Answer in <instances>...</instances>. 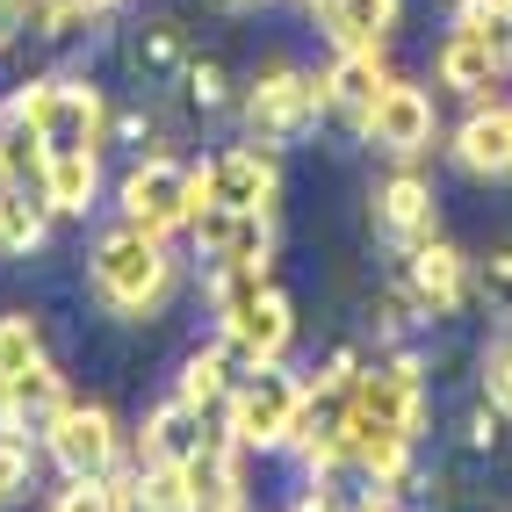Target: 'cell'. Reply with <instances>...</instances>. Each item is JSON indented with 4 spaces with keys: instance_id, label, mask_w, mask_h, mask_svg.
Wrapping results in <instances>:
<instances>
[{
    "instance_id": "cell-7",
    "label": "cell",
    "mask_w": 512,
    "mask_h": 512,
    "mask_svg": "<svg viewBox=\"0 0 512 512\" xmlns=\"http://www.w3.org/2000/svg\"><path fill=\"white\" fill-rule=\"evenodd\" d=\"M37 440L58 462V476H109L123 462V426H116L109 404H94V397H65Z\"/></svg>"
},
{
    "instance_id": "cell-28",
    "label": "cell",
    "mask_w": 512,
    "mask_h": 512,
    "mask_svg": "<svg viewBox=\"0 0 512 512\" xmlns=\"http://www.w3.org/2000/svg\"><path fill=\"white\" fill-rule=\"evenodd\" d=\"M484 404L498 419H512V325L484 347Z\"/></svg>"
},
{
    "instance_id": "cell-23",
    "label": "cell",
    "mask_w": 512,
    "mask_h": 512,
    "mask_svg": "<svg viewBox=\"0 0 512 512\" xmlns=\"http://www.w3.org/2000/svg\"><path fill=\"white\" fill-rule=\"evenodd\" d=\"M130 512H202L188 462H138V484H130Z\"/></svg>"
},
{
    "instance_id": "cell-33",
    "label": "cell",
    "mask_w": 512,
    "mask_h": 512,
    "mask_svg": "<svg viewBox=\"0 0 512 512\" xmlns=\"http://www.w3.org/2000/svg\"><path fill=\"white\" fill-rule=\"evenodd\" d=\"M224 8H260V0H224Z\"/></svg>"
},
{
    "instance_id": "cell-12",
    "label": "cell",
    "mask_w": 512,
    "mask_h": 512,
    "mask_svg": "<svg viewBox=\"0 0 512 512\" xmlns=\"http://www.w3.org/2000/svg\"><path fill=\"white\" fill-rule=\"evenodd\" d=\"M448 159L462 166L469 181H512V101H476V109L455 123Z\"/></svg>"
},
{
    "instance_id": "cell-21",
    "label": "cell",
    "mask_w": 512,
    "mask_h": 512,
    "mask_svg": "<svg viewBox=\"0 0 512 512\" xmlns=\"http://www.w3.org/2000/svg\"><path fill=\"white\" fill-rule=\"evenodd\" d=\"M44 238H51L44 195L29 188V181H0V253H8V260H29V253H44Z\"/></svg>"
},
{
    "instance_id": "cell-2",
    "label": "cell",
    "mask_w": 512,
    "mask_h": 512,
    "mask_svg": "<svg viewBox=\"0 0 512 512\" xmlns=\"http://www.w3.org/2000/svg\"><path fill=\"white\" fill-rule=\"evenodd\" d=\"M87 282L116 318H159L166 296H174V253H166V238H152L138 224H116V231L94 238Z\"/></svg>"
},
{
    "instance_id": "cell-8",
    "label": "cell",
    "mask_w": 512,
    "mask_h": 512,
    "mask_svg": "<svg viewBox=\"0 0 512 512\" xmlns=\"http://www.w3.org/2000/svg\"><path fill=\"white\" fill-rule=\"evenodd\" d=\"M433 130H440L433 94H426L419 80H397V73H390V87L375 94V109L361 116L354 138H361V145H375L383 159H419V152L433 145Z\"/></svg>"
},
{
    "instance_id": "cell-25",
    "label": "cell",
    "mask_w": 512,
    "mask_h": 512,
    "mask_svg": "<svg viewBox=\"0 0 512 512\" xmlns=\"http://www.w3.org/2000/svg\"><path fill=\"white\" fill-rule=\"evenodd\" d=\"M469 289L484 296V311L498 318V325H512V246H498V253H484L469 267Z\"/></svg>"
},
{
    "instance_id": "cell-29",
    "label": "cell",
    "mask_w": 512,
    "mask_h": 512,
    "mask_svg": "<svg viewBox=\"0 0 512 512\" xmlns=\"http://www.w3.org/2000/svg\"><path fill=\"white\" fill-rule=\"evenodd\" d=\"M455 29H476V37H512V0H455Z\"/></svg>"
},
{
    "instance_id": "cell-24",
    "label": "cell",
    "mask_w": 512,
    "mask_h": 512,
    "mask_svg": "<svg viewBox=\"0 0 512 512\" xmlns=\"http://www.w3.org/2000/svg\"><path fill=\"white\" fill-rule=\"evenodd\" d=\"M130 484H138V469H109V476H65L51 491V512H130Z\"/></svg>"
},
{
    "instance_id": "cell-10",
    "label": "cell",
    "mask_w": 512,
    "mask_h": 512,
    "mask_svg": "<svg viewBox=\"0 0 512 512\" xmlns=\"http://www.w3.org/2000/svg\"><path fill=\"white\" fill-rule=\"evenodd\" d=\"M469 267H476V260H469L462 246H448V238H426V246L404 253V275H397V282L412 289L419 318H433V325H440V318H455L462 303L476 296V289H469Z\"/></svg>"
},
{
    "instance_id": "cell-14",
    "label": "cell",
    "mask_w": 512,
    "mask_h": 512,
    "mask_svg": "<svg viewBox=\"0 0 512 512\" xmlns=\"http://www.w3.org/2000/svg\"><path fill=\"white\" fill-rule=\"evenodd\" d=\"M375 238L404 260L412 246H426V238H440V202L419 174H390L383 188H375Z\"/></svg>"
},
{
    "instance_id": "cell-22",
    "label": "cell",
    "mask_w": 512,
    "mask_h": 512,
    "mask_svg": "<svg viewBox=\"0 0 512 512\" xmlns=\"http://www.w3.org/2000/svg\"><path fill=\"white\" fill-rule=\"evenodd\" d=\"M231 354L224 347H195L188 361H181V375H174V397L188 404V412H202V419H217L224 412V397H231Z\"/></svg>"
},
{
    "instance_id": "cell-34",
    "label": "cell",
    "mask_w": 512,
    "mask_h": 512,
    "mask_svg": "<svg viewBox=\"0 0 512 512\" xmlns=\"http://www.w3.org/2000/svg\"><path fill=\"white\" fill-rule=\"evenodd\" d=\"M238 512H246V505H238Z\"/></svg>"
},
{
    "instance_id": "cell-31",
    "label": "cell",
    "mask_w": 512,
    "mask_h": 512,
    "mask_svg": "<svg viewBox=\"0 0 512 512\" xmlns=\"http://www.w3.org/2000/svg\"><path fill=\"white\" fill-rule=\"evenodd\" d=\"M498 412H491V404H476V412L462 419V440H469V455H484V448H498Z\"/></svg>"
},
{
    "instance_id": "cell-13",
    "label": "cell",
    "mask_w": 512,
    "mask_h": 512,
    "mask_svg": "<svg viewBox=\"0 0 512 512\" xmlns=\"http://www.w3.org/2000/svg\"><path fill=\"white\" fill-rule=\"evenodd\" d=\"M202 202L275 217V202H282V166H275V152H260V145H231V152H217V159H210V195H202Z\"/></svg>"
},
{
    "instance_id": "cell-18",
    "label": "cell",
    "mask_w": 512,
    "mask_h": 512,
    "mask_svg": "<svg viewBox=\"0 0 512 512\" xmlns=\"http://www.w3.org/2000/svg\"><path fill=\"white\" fill-rule=\"evenodd\" d=\"M65 397H73V390H65V368H58L51 354H37L22 375H8V383H0V412L15 419V433H44Z\"/></svg>"
},
{
    "instance_id": "cell-3",
    "label": "cell",
    "mask_w": 512,
    "mask_h": 512,
    "mask_svg": "<svg viewBox=\"0 0 512 512\" xmlns=\"http://www.w3.org/2000/svg\"><path fill=\"white\" fill-rule=\"evenodd\" d=\"M8 123L37 138V152H101L109 145V101H101L94 80L73 73H44V80H22V94L8 101Z\"/></svg>"
},
{
    "instance_id": "cell-4",
    "label": "cell",
    "mask_w": 512,
    "mask_h": 512,
    "mask_svg": "<svg viewBox=\"0 0 512 512\" xmlns=\"http://www.w3.org/2000/svg\"><path fill=\"white\" fill-rule=\"evenodd\" d=\"M202 195H210V159L181 166V159L152 152V159H138V166H130V174L116 181L123 224H138V231H152V238L188 231V217L202 210Z\"/></svg>"
},
{
    "instance_id": "cell-32",
    "label": "cell",
    "mask_w": 512,
    "mask_h": 512,
    "mask_svg": "<svg viewBox=\"0 0 512 512\" xmlns=\"http://www.w3.org/2000/svg\"><path fill=\"white\" fill-rule=\"evenodd\" d=\"M354 512H397V505H390V498H383V491H368V498H361V505H354Z\"/></svg>"
},
{
    "instance_id": "cell-30",
    "label": "cell",
    "mask_w": 512,
    "mask_h": 512,
    "mask_svg": "<svg viewBox=\"0 0 512 512\" xmlns=\"http://www.w3.org/2000/svg\"><path fill=\"white\" fill-rule=\"evenodd\" d=\"M29 491V440H8L0 433V505Z\"/></svg>"
},
{
    "instance_id": "cell-5",
    "label": "cell",
    "mask_w": 512,
    "mask_h": 512,
    "mask_svg": "<svg viewBox=\"0 0 512 512\" xmlns=\"http://www.w3.org/2000/svg\"><path fill=\"white\" fill-rule=\"evenodd\" d=\"M296 419H303V375H289L282 361L275 368H246L224 397V433L238 440L246 455H275L296 440Z\"/></svg>"
},
{
    "instance_id": "cell-16",
    "label": "cell",
    "mask_w": 512,
    "mask_h": 512,
    "mask_svg": "<svg viewBox=\"0 0 512 512\" xmlns=\"http://www.w3.org/2000/svg\"><path fill=\"white\" fill-rule=\"evenodd\" d=\"M390 87V65L383 51H339L325 73H318V94H325V116H339L347 130H361V116L375 109V94Z\"/></svg>"
},
{
    "instance_id": "cell-15",
    "label": "cell",
    "mask_w": 512,
    "mask_h": 512,
    "mask_svg": "<svg viewBox=\"0 0 512 512\" xmlns=\"http://www.w3.org/2000/svg\"><path fill=\"white\" fill-rule=\"evenodd\" d=\"M311 22L332 37V51H390L404 0H303Z\"/></svg>"
},
{
    "instance_id": "cell-27",
    "label": "cell",
    "mask_w": 512,
    "mask_h": 512,
    "mask_svg": "<svg viewBox=\"0 0 512 512\" xmlns=\"http://www.w3.org/2000/svg\"><path fill=\"white\" fill-rule=\"evenodd\" d=\"M181 87H188V101L202 116H217V109H231V73L217 58H188V73H181Z\"/></svg>"
},
{
    "instance_id": "cell-20",
    "label": "cell",
    "mask_w": 512,
    "mask_h": 512,
    "mask_svg": "<svg viewBox=\"0 0 512 512\" xmlns=\"http://www.w3.org/2000/svg\"><path fill=\"white\" fill-rule=\"evenodd\" d=\"M202 440H210V419L188 412L181 397H166L159 412L138 426V462H195Z\"/></svg>"
},
{
    "instance_id": "cell-9",
    "label": "cell",
    "mask_w": 512,
    "mask_h": 512,
    "mask_svg": "<svg viewBox=\"0 0 512 512\" xmlns=\"http://www.w3.org/2000/svg\"><path fill=\"white\" fill-rule=\"evenodd\" d=\"M188 238H195V253L210 260V275H224V267H267V253H275V217L202 202L188 217Z\"/></svg>"
},
{
    "instance_id": "cell-17",
    "label": "cell",
    "mask_w": 512,
    "mask_h": 512,
    "mask_svg": "<svg viewBox=\"0 0 512 512\" xmlns=\"http://www.w3.org/2000/svg\"><path fill=\"white\" fill-rule=\"evenodd\" d=\"M188 29L181 22H138V29H130V37H123V65H130V80H138L145 94L152 87H181V73H188Z\"/></svg>"
},
{
    "instance_id": "cell-11",
    "label": "cell",
    "mask_w": 512,
    "mask_h": 512,
    "mask_svg": "<svg viewBox=\"0 0 512 512\" xmlns=\"http://www.w3.org/2000/svg\"><path fill=\"white\" fill-rule=\"evenodd\" d=\"M512 73V37H476V29H448V44L433 51V80L462 101H491Z\"/></svg>"
},
{
    "instance_id": "cell-1",
    "label": "cell",
    "mask_w": 512,
    "mask_h": 512,
    "mask_svg": "<svg viewBox=\"0 0 512 512\" xmlns=\"http://www.w3.org/2000/svg\"><path fill=\"white\" fill-rule=\"evenodd\" d=\"M217 296V347L238 368H275L296 339V303L267 282V267H224L210 275Z\"/></svg>"
},
{
    "instance_id": "cell-6",
    "label": "cell",
    "mask_w": 512,
    "mask_h": 512,
    "mask_svg": "<svg viewBox=\"0 0 512 512\" xmlns=\"http://www.w3.org/2000/svg\"><path fill=\"white\" fill-rule=\"evenodd\" d=\"M246 130L253 138L246 145H260V152H289V145H303L318 130V116H325V94H318V73H303V65H289V58H275L267 73L246 87Z\"/></svg>"
},
{
    "instance_id": "cell-26",
    "label": "cell",
    "mask_w": 512,
    "mask_h": 512,
    "mask_svg": "<svg viewBox=\"0 0 512 512\" xmlns=\"http://www.w3.org/2000/svg\"><path fill=\"white\" fill-rule=\"evenodd\" d=\"M8 8H15L22 29H37V37H73V29L87 22L80 0H8Z\"/></svg>"
},
{
    "instance_id": "cell-19",
    "label": "cell",
    "mask_w": 512,
    "mask_h": 512,
    "mask_svg": "<svg viewBox=\"0 0 512 512\" xmlns=\"http://www.w3.org/2000/svg\"><path fill=\"white\" fill-rule=\"evenodd\" d=\"M37 195L51 217H87L101 195V152H51L37 166Z\"/></svg>"
}]
</instances>
